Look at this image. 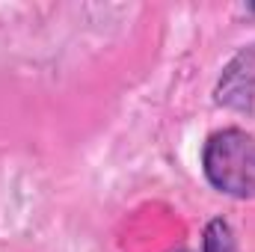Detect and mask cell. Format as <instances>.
I'll use <instances>...</instances> for the list:
<instances>
[{
    "label": "cell",
    "mask_w": 255,
    "mask_h": 252,
    "mask_svg": "<svg viewBox=\"0 0 255 252\" xmlns=\"http://www.w3.org/2000/svg\"><path fill=\"white\" fill-rule=\"evenodd\" d=\"M202 252H238V238L232 232V226L217 217L205 226V235H202Z\"/></svg>",
    "instance_id": "obj_3"
},
{
    "label": "cell",
    "mask_w": 255,
    "mask_h": 252,
    "mask_svg": "<svg viewBox=\"0 0 255 252\" xmlns=\"http://www.w3.org/2000/svg\"><path fill=\"white\" fill-rule=\"evenodd\" d=\"M214 101L238 113H253L255 104V51H241L223 68V77L214 89Z\"/></svg>",
    "instance_id": "obj_2"
},
{
    "label": "cell",
    "mask_w": 255,
    "mask_h": 252,
    "mask_svg": "<svg viewBox=\"0 0 255 252\" xmlns=\"http://www.w3.org/2000/svg\"><path fill=\"white\" fill-rule=\"evenodd\" d=\"M202 172L232 199H255V136L244 127L214 130L202 148Z\"/></svg>",
    "instance_id": "obj_1"
}]
</instances>
